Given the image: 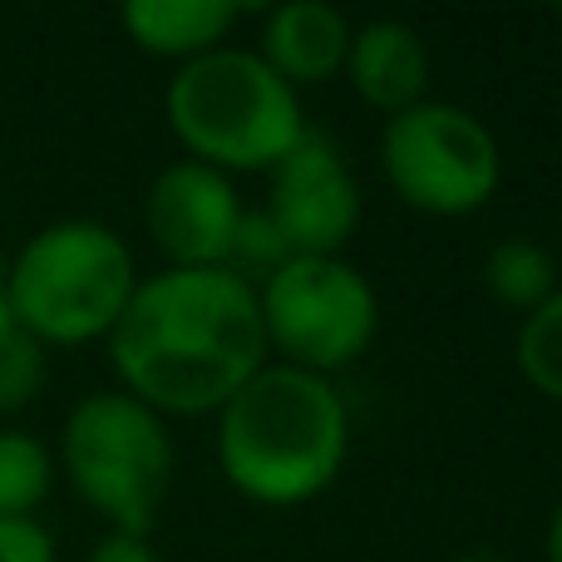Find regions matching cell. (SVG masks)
I'll list each match as a JSON object with an SVG mask.
<instances>
[{
  "mask_svg": "<svg viewBox=\"0 0 562 562\" xmlns=\"http://www.w3.org/2000/svg\"><path fill=\"white\" fill-rule=\"evenodd\" d=\"M124 395L154 415L223 409L267 366L257 286L227 267H168L138 277L124 316L109 330Z\"/></svg>",
  "mask_w": 562,
  "mask_h": 562,
  "instance_id": "1",
  "label": "cell"
},
{
  "mask_svg": "<svg viewBox=\"0 0 562 562\" xmlns=\"http://www.w3.org/2000/svg\"><path fill=\"white\" fill-rule=\"evenodd\" d=\"M350 419L326 375L262 366L217 409V464L243 498L291 508L336 484Z\"/></svg>",
  "mask_w": 562,
  "mask_h": 562,
  "instance_id": "2",
  "label": "cell"
},
{
  "mask_svg": "<svg viewBox=\"0 0 562 562\" xmlns=\"http://www.w3.org/2000/svg\"><path fill=\"white\" fill-rule=\"evenodd\" d=\"M164 109L178 144L217 173L277 168L306 134L296 89L257 49L237 45L178 65Z\"/></svg>",
  "mask_w": 562,
  "mask_h": 562,
  "instance_id": "3",
  "label": "cell"
},
{
  "mask_svg": "<svg viewBox=\"0 0 562 562\" xmlns=\"http://www.w3.org/2000/svg\"><path fill=\"white\" fill-rule=\"evenodd\" d=\"M134 286L138 272L128 243L94 217H65L40 227L5 262L10 316L40 346L109 340Z\"/></svg>",
  "mask_w": 562,
  "mask_h": 562,
  "instance_id": "4",
  "label": "cell"
},
{
  "mask_svg": "<svg viewBox=\"0 0 562 562\" xmlns=\"http://www.w3.org/2000/svg\"><path fill=\"white\" fill-rule=\"evenodd\" d=\"M59 464L75 494L99 518H109L114 533L148 538L173 484V439L164 415L138 405L134 395L94 390L69 409L59 435Z\"/></svg>",
  "mask_w": 562,
  "mask_h": 562,
  "instance_id": "5",
  "label": "cell"
},
{
  "mask_svg": "<svg viewBox=\"0 0 562 562\" xmlns=\"http://www.w3.org/2000/svg\"><path fill=\"white\" fill-rule=\"evenodd\" d=\"M380 168L415 213L469 217L498 193L504 154L479 114L445 99H419L385 119Z\"/></svg>",
  "mask_w": 562,
  "mask_h": 562,
  "instance_id": "6",
  "label": "cell"
},
{
  "mask_svg": "<svg viewBox=\"0 0 562 562\" xmlns=\"http://www.w3.org/2000/svg\"><path fill=\"white\" fill-rule=\"evenodd\" d=\"M267 350H281L286 366L326 375L366 356L380 326L375 286L346 257H291L257 291Z\"/></svg>",
  "mask_w": 562,
  "mask_h": 562,
  "instance_id": "7",
  "label": "cell"
},
{
  "mask_svg": "<svg viewBox=\"0 0 562 562\" xmlns=\"http://www.w3.org/2000/svg\"><path fill=\"white\" fill-rule=\"evenodd\" d=\"M262 213L272 217L291 257H340L360 227V183L346 158L306 128L301 144L272 168V198Z\"/></svg>",
  "mask_w": 562,
  "mask_h": 562,
  "instance_id": "8",
  "label": "cell"
},
{
  "mask_svg": "<svg viewBox=\"0 0 562 562\" xmlns=\"http://www.w3.org/2000/svg\"><path fill=\"white\" fill-rule=\"evenodd\" d=\"M237 217L243 203L233 178L198 158L168 164L148 188V233L173 267H223Z\"/></svg>",
  "mask_w": 562,
  "mask_h": 562,
  "instance_id": "9",
  "label": "cell"
},
{
  "mask_svg": "<svg viewBox=\"0 0 562 562\" xmlns=\"http://www.w3.org/2000/svg\"><path fill=\"white\" fill-rule=\"evenodd\" d=\"M346 75L370 109L405 114L409 104L425 99V85H429L425 40L405 20H366L360 30H350Z\"/></svg>",
  "mask_w": 562,
  "mask_h": 562,
  "instance_id": "10",
  "label": "cell"
},
{
  "mask_svg": "<svg viewBox=\"0 0 562 562\" xmlns=\"http://www.w3.org/2000/svg\"><path fill=\"white\" fill-rule=\"evenodd\" d=\"M350 49V20L326 0H286V5L267 10L262 25V49L257 55L296 85H321L336 69H346Z\"/></svg>",
  "mask_w": 562,
  "mask_h": 562,
  "instance_id": "11",
  "label": "cell"
},
{
  "mask_svg": "<svg viewBox=\"0 0 562 562\" xmlns=\"http://www.w3.org/2000/svg\"><path fill=\"white\" fill-rule=\"evenodd\" d=\"M243 20L237 0H128L119 25L138 49L164 59H198L223 49L233 25Z\"/></svg>",
  "mask_w": 562,
  "mask_h": 562,
  "instance_id": "12",
  "label": "cell"
},
{
  "mask_svg": "<svg viewBox=\"0 0 562 562\" xmlns=\"http://www.w3.org/2000/svg\"><path fill=\"white\" fill-rule=\"evenodd\" d=\"M484 281L508 311H524L528 316V311H538L558 291V267L538 243L508 237V243H498L494 252H488Z\"/></svg>",
  "mask_w": 562,
  "mask_h": 562,
  "instance_id": "13",
  "label": "cell"
},
{
  "mask_svg": "<svg viewBox=\"0 0 562 562\" xmlns=\"http://www.w3.org/2000/svg\"><path fill=\"white\" fill-rule=\"evenodd\" d=\"M55 454L30 429H0V518H30L49 498Z\"/></svg>",
  "mask_w": 562,
  "mask_h": 562,
  "instance_id": "14",
  "label": "cell"
},
{
  "mask_svg": "<svg viewBox=\"0 0 562 562\" xmlns=\"http://www.w3.org/2000/svg\"><path fill=\"white\" fill-rule=\"evenodd\" d=\"M514 360L538 395L562 400V286L538 311L524 316L514 340Z\"/></svg>",
  "mask_w": 562,
  "mask_h": 562,
  "instance_id": "15",
  "label": "cell"
},
{
  "mask_svg": "<svg viewBox=\"0 0 562 562\" xmlns=\"http://www.w3.org/2000/svg\"><path fill=\"white\" fill-rule=\"evenodd\" d=\"M291 262V247L281 243V233L272 227L267 213H243L237 217V233H233V247H227V272L243 277L247 286H257V277H272Z\"/></svg>",
  "mask_w": 562,
  "mask_h": 562,
  "instance_id": "16",
  "label": "cell"
},
{
  "mask_svg": "<svg viewBox=\"0 0 562 562\" xmlns=\"http://www.w3.org/2000/svg\"><path fill=\"white\" fill-rule=\"evenodd\" d=\"M40 385H45V346L15 326L10 336H0V415L25 409Z\"/></svg>",
  "mask_w": 562,
  "mask_h": 562,
  "instance_id": "17",
  "label": "cell"
},
{
  "mask_svg": "<svg viewBox=\"0 0 562 562\" xmlns=\"http://www.w3.org/2000/svg\"><path fill=\"white\" fill-rule=\"evenodd\" d=\"M0 562H55V538L35 518H0Z\"/></svg>",
  "mask_w": 562,
  "mask_h": 562,
  "instance_id": "18",
  "label": "cell"
},
{
  "mask_svg": "<svg viewBox=\"0 0 562 562\" xmlns=\"http://www.w3.org/2000/svg\"><path fill=\"white\" fill-rule=\"evenodd\" d=\"M89 562H158V553L148 548V538H138V533H109L94 543Z\"/></svg>",
  "mask_w": 562,
  "mask_h": 562,
  "instance_id": "19",
  "label": "cell"
},
{
  "mask_svg": "<svg viewBox=\"0 0 562 562\" xmlns=\"http://www.w3.org/2000/svg\"><path fill=\"white\" fill-rule=\"evenodd\" d=\"M548 562H562V504L548 518Z\"/></svg>",
  "mask_w": 562,
  "mask_h": 562,
  "instance_id": "20",
  "label": "cell"
},
{
  "mask_svg": "<svg viewBox=\"0 0 562 562\" xmlns=\"http://www.w3.org/2000/svg\"><path fill=\"white\" fill-rule=\"evenodd\" d=\"M15 330V316H10V301H5V257H0V336Z\"/></svg>",
  "mask_w": 562,
  "mask_h": 562,
  "instance_id": "21",
  "label": "cell"
},
{
  "mask_svg": "<svg viewBox=\"0 0 562 562\" xmlns=\"http://www.w3.org/2000/svg\"><path fill=\"white\" fill-rule=\"evenodd\" d=\"M454 562H508L504 553H488V548H474V553H464V558H454Z\"/></svg>",
  "mask_w": 562,
  "mask_h": 562,
  "instance_id": "22",
  "label": "cell"
}]
</instances>
